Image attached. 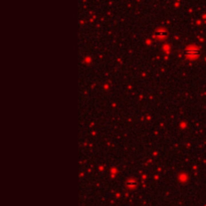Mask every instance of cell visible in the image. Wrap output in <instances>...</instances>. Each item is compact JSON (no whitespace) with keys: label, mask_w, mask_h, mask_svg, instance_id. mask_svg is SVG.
Segmentation results:
<instances>
[{"label":"cell","mask_w":206,"mask_h":206,"mask_svg":"<svg viewBox=\"0 0 206 206\" xmlns=\"http://www.w3.org/2000/svg\"><path fill=\"white\" fill-rule=\"evenodd\" d=\"M198 53V49L196 48H188L187 50H186V54L188 55V56H194V55H196Z\"/></svg>","instance_id":"obj_1"}]
</instances>
